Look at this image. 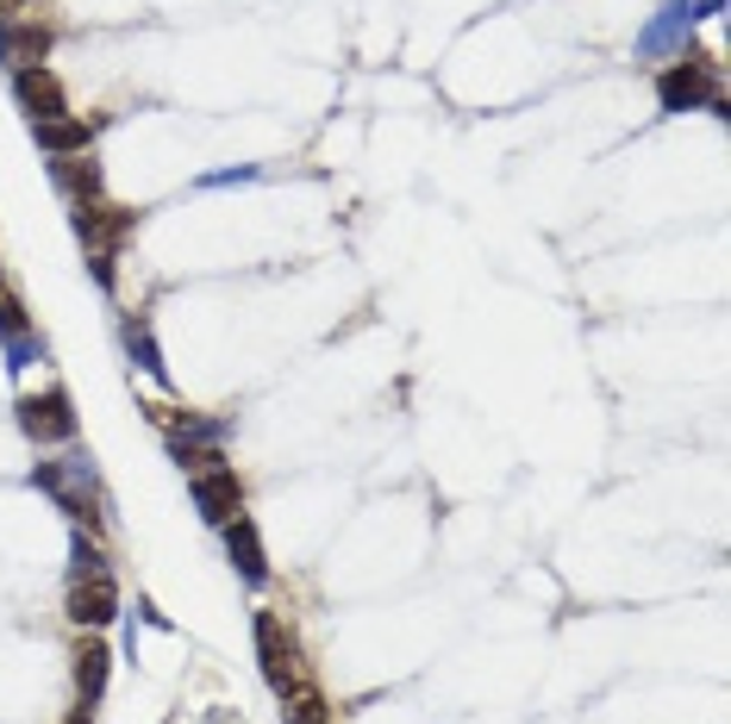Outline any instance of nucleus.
Masks as SVG:
<instances>
[{
  "mask_svg": "<svg viewBox=\"0 0 731 724\" xmlns=\"http://www.w3.org/2000/svg\"><path fill=\"white\" fill-rule=\"evenodd\" d=\"M175 457L188 469V488H194V506H201V519L207 525H232L244 512V488H238V469L207 450V443H175Z\"/></svg>",
  "mask_w": 731,
  "mask_h": 724,
  "instance_id": "f257e3e1",
  "label": "nucleus"
},
{
  "mask_svg": "<svg viewBox=\"0 0 731 724\" xmlns=\"http://www.w3.org/2000/svg\"><path fill=\"white\" fill-rule=\"evenodd\" d=\"M256 662H263V681H270L282 699H294V693L313 687V675H306L301 662V644H294V630L282 625V613H256Z\"/></svg>",
  "mask_w": 731,
  "mask_h": 724,
  "instance_id": "f03ea898",
  "label": "nucleus"
},
{
  "mask_svg": "<svg viewBox=\"0 0 731 724\" xmlns=\"http://www.w3.org/2000/svg\"><path fill=\"white\" fill-rule=\"evenodd\" d=\"M656 100H663V112H694V107H713L719 88H713V57H682V63H669L663 76H656Z\"/></svg>",
  "mask_w": 731,
  "mask_h": 724,
  "instance_id": "7ed1b4c3",
  "label": "nucleus"
},
{
  "mask_svg": "<svg viewBox=\"0 0 731 724\" xmlns=\"http://www.w3.org/2000/svg\"><path fill=\"white\" fill-rule=\"evenodd\" d=\"M32 481L45 493H57V506H64L69 519H100L95 512V469H88V462H38Z\"/></svg>",
  "mask_w": 731,
  "mask_h": 724,
  "instance_id": "20e7f679",
  "label": "nucleus"
},
{
  "mask_svg": "<svg viewBox=\"0 0 731 724\" xmlns=\"http://www.w3.org/2000/svg\"><path fill=\"white\" fill-rule=\"evenodd\" d=\"M19 431H26L32 443H69L76 438V412H69L64 388H45V394L19 400Z\"/></svg>",
  "mask_w": 731,
  "mask_h": 724,
  "instance_id": "39448f33",
  "label": "nucleus"
},
{
  "mask_svg": "<svg viewBox=\"0 0 731 724\" xmlns=\"http://www.w3.org/2000/svg\"><path fill=\"white\" fill-rule=\"evenodd\" d=\"M69 618H76L81 630H107L113 618H119V587H113L107 575H81V581H69Z\"/></svg>",
  "mask_w": 731,
  "mask_h": 724,
  "instance_id": "423d86ee",
  "label": "nucleus"
},
{
  "mask_svg": "<svg viewBox=\"0 0 731 724\" xmlns=\"http://www.w3.org/2000/svg\"><path fill=\"white\" fill-rule=\"evenodd\" d=\"M45 57H50V26H38V19H0V63L38 69Z\"/></svg>",
  "mask_w": 731,
  "mask_h": 724,
  "instance_id": "0eeeda50",
  "label": "nucleus"
},
{
  "mask_svg": "<svg viewBox=\"0 0 731 724\" xmlns=\"http://www.w3.org/2000/svg\"><path fill=\"white\" fill-rule=\"evenodd\" d=\"M220 531H225V556H232V568L244 575V587H263V581H270V562H263V537H256V525L238 512V519L220 525Z\"/></svg>",
  "mask_w": 731,
  "mask_h": 724,
  "instance_id": "6e6552de",
  "label": "nucleus"
},
{
  "mask_svg": "<svg viewBox=\"0 0 731 724\" xmlns=\"http://www.w3.org/2000/svg\"><path fill=\"white\" fill-rule=\"evenodd\" d=\"M13 95H19V107L32 112V119H57V112H69L64 107V81L50 76L45 63L38 69H13Z\"/></svg>",
  "mask_w": 731,
  "mask_h": 724,
  "instance_id": "1a4fd4ad",
  "label": "nucleus"
},
{
  "mask_svg": "<svg viewBox=\"0 0 731 724\" xmlns=\"http://www.w3.org/2000/svg\"><path fill=\"white\" fill-rule=\"evenodd\" d=\"M32 138H38V150H50V157H81V150L95 144V126L76 119V112H57V119H32Z\"/></svg>",
  "mask_w": 731,
  "mask_h": 724,
  "instance_id": "9d476101",
  "label": "nucleus"
},
{
  "mask_svg": "<svg viewBox=\"0 0 731 724\" xmlns=\"http://www.w3.org/2000/svg\"><path fill=\"white\" fill-rule=\"evenodd\" d=\"M107 668H113V656H107V644H88L76 649V693H81V706H95L100 693H107Z\"/></svg>",
  "mask_w": 731,
  "mask_h": 724,
  "instance_id": "9b49d317",
  "label": "nucleus"
},
{
  "mask_svg": "<svg viewBox=\"0 0 731 724\" xmlns=\"http://www.w3.org/2000/svg\"><path fill=\"white\" fill-rule=\"evenodd\" d=\"M50 182H57L64 194H76V200H95L100 194V169L88 163V150H81V157H57L50 163Z\"/></svg>",
  "mask_w": 731,
  "mask_h": 724,
  "instance_id": "f8f14e48",
  "label": "nucleus"
},
{
  "mask_svg": "<svg viewBox=\"0 0 731 724\" xmlns=\"http://www.w3.org/2000/svg\"><path fill=\"white\" fill-rule=\"evenodd\" d=\"M694 7H688V0H682V7H669V13L663 19H656V26H644V38H637V50H644V57H656V50H669V45H675V38H688V26H694Z\"/></svg>",
  "mask_w": 731,
  "mask_h": 724,
  "instance_id": "ddd939ff",
  "label": "nucleus"
},
{
  "mask_svg": "<svg viewBox=\"0 0 731 724\" xmlns=\"http://www.w3.org/2000/svg\"><path fill=\"white\" fill-rule=\"evenodd\" d=\"M126 350H131V362H138L144 375L169 381V369H163V350H157V337H150L144 325H126Z\"/></svg>",
  "mask_w": 731,
  "mask_h": 724,
  "instance_id": "4468645a",
  "label": "nucleus"
},
{
  "mask_svg": "<svg viewBox=\"0 0 731 724\" xmlns=\"http://www.w3.org/2000/svg\"><path fill=\"white\" fill-rule=\"evenodd\" d=\"M69 568H76V581H81V575H107V556H100L95 537L76 531V544H69Z\"/></svg>",
  "mask_w": 731,
  "mask_h": 724,
  "instance_id": "2eb2a0df",
  "label": "nucleus"
},
{
  "mask_svg": "<svg viewBox=\"0 0 731 724\" xmlns=\"http://www.w3.org/2000/svg\"><path fill=\"white\" fill-rule=\"evenodd\" d=\"M287 724H338V718L325 712V699L306 687V693H294V699H287Z\"/></svg>",
  "mask_w": 731,
  "mask_h": 724,
  "instance_id": "dca6fc26",
  "label": "nucleus"
},
{
  "mask_svg": "<svg viewBox=\"0 0 731 724\" xmlns=\"http://www.w3.org/2000/svg\"><path fill=\"white\" fill-rule=\"evenodd\" d=\"M251 163H244V169H220V175H207V182H201V188H232V182H251Z\"/></svg>",
  "mask_w": 731,
  "mask_h": 724,
  "instance_id": "f3484780",
  "label": "nucleus"
}]
</instances>
